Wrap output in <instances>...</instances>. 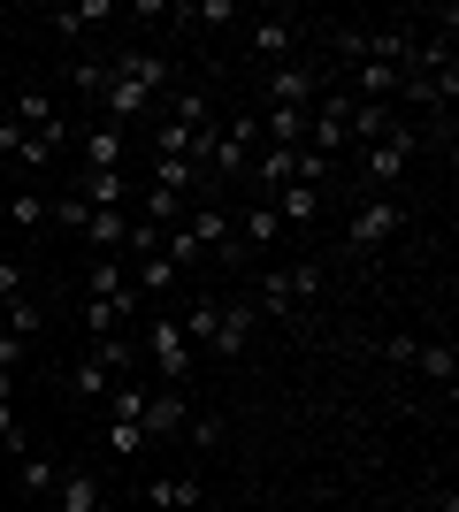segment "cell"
<instances>
[{
    "label": "cell",
    "mask_w": 459,
    "mask_h": 512,
    "mask_svg": "<svg viewBox=\"0 0 459 512\" xmlns=\"http://www.w3.org/2000/svg\"><path fill=\"white\" fill-rule=\"evenodd\" d=\"M161 85H169V62H161V54H123V62L108 69V92H100V123L131 130Z\"/></svg>",
    "instance_id": "6da1fadb"
},
{
    "label": "cell",
    "mask_w": 459,
    "mask_h": 512,
    "mask_svg": "<svg viewBox=\"0 0 459 512\" xmlns=\"http://www.w3.org/2000/svg\"><path fill=\"white\" fill-rule=\"evenodd\" d=\"M138 329H146V360H153V375H161V390H184L192 383V337H184V321L153 314V321H138Z\"/></svg>",
    "instance_id": "7a4b0ae2"
},
{
    "label": "cell",
    "mask_w": 459,
    "mask_h": 512,
    "mask_svg": "<svg viewBox=\"0 0 459 512\" xmlns=\"http://www.w3.org/2000/svg\"><path fill=\"white\" fill-rule=\"evenodd\" d=\"M314 291H322V268H314V260H306V268H261V306H268V314H284V321L299 314Z\"/></svg>",
    "instance_id": "3957f363"
},
{
    "label": "cell",
    "mask_w": 459,
    "mask_h": 512,
    "mask_svg": "<svg viewBox=\"0 0 459 512\" xmlns=\"http://www.w3.org/2000/svg\"><path fill=\"white\" fill-rule=\"evenodd\" d=\"M314 100H322V62L291 54V62L268 69V107H314Z\"/></svg>",
    "instance_id": "277c9868"
},
{
    "label": "cell",
    "mask_w": 459,
    "mask_h": 512,
    "mask_svg": "<svg viewBox=\"0 0 459 512\" xmlns=\"http://www.w3.org/2000/svg\"><path fill=\"white\" fill-rule=\"evenodd\" d=\"M398 230H406V207L383 192V199H368V207L345 222V245H352V253H375V245H383V237H398Z\"/></svg>",
    "instance_id": "5b68a950"
},
{
    "label": "cell",
    "mask_w": 459,
    "mask_h": 512,
    "mask_svg": "<svg viewBox=\"0 0 459 512\" xmlns=\"http://www.w3.org/2000/svg\"><path fill=\"white\" fill-rule=\"evenodd\" d=\"M414 146H421L414 123H391V130L368 146V184H383V192H391L398 176H406V161H414Z\"/></svg>",
    "instance_id": "8992f818"
},
{
    "label": "cell",
    "mask_w": 459,
    "mask_h": 512,
    "mask_svg": "<svg viewBox=\"0 0 459 512\" xmlns=\"http://www.w3.org/2000/svg\"><path fill=\"white\" fill-rule=\"evenodd\" d=\"M253 329H261V306L253 299H230L215 314V337H207V352H215V360H238L245 344H253Z\"/></svg>",
    "instance_id": "52a82bcc"
},
{
    "label": "cell",
    "mask_w": 459,
    "mask_h": 512,
    "mask_svg": "<svg viewBox=\"0 0 459 512\" xmlns=\"http://www.w3.org/2000/svg\"><path fill=\"white\" fill-rule=\"evenodd\" d=\"M184 421H192V398H184V390H146V413H138L146 436H184Z\"/></svg>",
    "instance_id": "ba28073f"
},
{
    "label": "cell",
    "mask_w": 459,
    "mask_h": 512,
    "mask_svg": "<svg viewBox=\"0 0 459 512\" xmlns=\"http://www.w3.org/2000/svg\"><path fill=\"white\" fill-rule=\"evenodd\" d=\"M123 321H138V283L108 291V299H85V329H92V337H115Z\"/></svg>",
    "instance_id": "9c48e42d"
},
{
    "label": "cell",
    "mask_w": 459,
    "mask_h": 512,
    "mask_svg": "<svg viewBox=\"0 0 459 512\" xmlns=\"http://www.w3.org/2000/svg\"><path fill=\"white\" fill-rule=\"evenodd\" d=\"M299 39H306L299 16H261V23H253V46H261L268 62H291V54H299Z\"/></svg>",
    "instance_id": "30bf717a"
},
{
    "label": "cell",
    "mask_w": 459,
    "mask_h": 512,
    "mask_svg": "<svg viewBox=\"0 0 459 512\" xmlns=\"http://www.w3.org/2000/svg\"><path fill=\"white\" fill-rule=\"evenodd\" d=\"M77 199H85V207H123V199H131V176L123 169H77Z\"/></svg>",
    "instance_id": "8fae6325"
},
{
    "label": "cell",
    "mask_w": 459,
    "mask_h": 512,
    "mask_svg": "<svg viewBox=\"0 0 459 512\" xmlns=\"http://www.w3.org/2000/svg\"><path fill=\"white\" fill-rule=\"evenodd\" d=\"M268 207H276V222H284V230H306V222L322 214V192H314V184H284Z\"/></svg>",
    "instance_id": "7c38bea8"
},
{
    "label": "cell",
    "mask_w": 459,
    "mask_h": 512,
    "mask_svg": "<svg viewBox=\"0 0 459 512\" xmlns=\"http://www.w3.org/2000/svg\"><path fill=\"white\" fill-rule=\"evenodd\" d=\"M123 237H131V214H123V207H92V222H85V245H92V253L108 260Z\"/></svg>",
    "instance_id": "4fadbf2b"
},
{
    "label": "cell",
    "mask_w": 459,
    "mask_h": 512,
    "mask_svg": "<svg viewBox=\"0 0 459 512\" xmlns=\"http://www.w3.org/2000/svg\"><path fill=\"white\" fill-rule=\"evenodd\" d=\"M276 237H284L276 207H268V199H253V207L238 214V245H245V253H261V245H276Z\"/></svg>",
    "instance_id": "5bb4252c"
},
{
    "label": "cell",
    "mask_w": 459,
    "mask_h": 512,
    "mask_svg": "<svg viewBox=\"0 0 459 512\" xmlns=\"http://www.w3.org/2000/svg\"><path fill=\"white\" fill-rule=\"evenodd\" d=\"M146 505L153 512H192L199 505V474H161V482L146 490Z\"/></svg>",
    "instance_id": "9a60e30c"
},
{
    "label": "cell",
    "mask_w": 459,
    "mask_h": 512,
    "mask_svg": "<svg viewBox=\"0 0 459 512\" xmlns=\"http://www.w3.org/2000/svg\"><path fill=\"white\" fill-rule=\"evenodd\" d=\"M123 153H131V138H123L115 123L85 130V169H123Z\"/></svg>",
    "instance_id": "2e32d148"
},
{
    "label": "cell",
    "mask_w": 459,
    "mask_h": 512,
    "mask_svg": "<svg viewBox=\"0 0 459 512\" xmlns=\"http://www.w3.org/2000/svg\"><path fill=\"white\" fill-rule=\"evenodd\" d=\"M199 169L184 161V153H153V192H176V199H192Z\"/></svg>",
    "instance_id": "e0dca14e"
},
{
    "label": "cell",
    "mask_w": 459,
    "mask_h": 512,
    "mask_svg": "<svg viewBox=\"0 0 459 512\" xmlns=\"http://www.w3.org/2000/svg\"><path fill=\"white\" fill-rule=\"evenodd\" d=\"M306 115H314V107H268L261 115L268 146H306Z\"/></svg>",
    "instance_id": "ac0fdd59"
},
{
    "label": "cell",
    "mask_w": 459,
    "mask_h": 512,
    "mask_svg": "<svg viewBox=\"0 0 459 512\" xmlns=\"http://www.w3.org/2000/svg\"><path fill=\"white\" fill-rule=\"evenodd\" d=\"M176 276H184V268H176V260L169 253H146V260H138V299H161V291H176Z\"/></svg>",
    "instance_id": "d6986e66"
},
{
    "label": "cell",
    "mask_w": 459,
    "mask_h": 512,
    "mask_svg": "<svg viewBox=\"0 0 459 512\" xmlns=\"http://www.w3.org/2000/svg\"><path fill=\"white\" fill-rule=\"evenodd\" d=\"M115 16V0H85V8H54V31H69V39H77V31H92V23H108Z\"/></svg>",
    "instance_id": "ffe728a7"
},
{
    "label": "cell",
    "mask_w": 459,
    "mask_h": 512,
    "mask_svg": "<svg viewBox=\"0 0 459 512\" xmlns=\"http://www.w3.org/2000/svg\"><path fill=\"white\" fill-rule=\"evenodd\" d=\"M92 360H100V367H108V375H115V383H123V375H131V367H138V344L123 337V329H115V337H100V352H92Z\"/></svg>",
    "instance_id": "44dd1931"
},
{
    "label": "cell",
    "mask_w": 459,
    "mask_h": 512,
    "mask_svg": "<svg viewBox=\"0 0 459 512\" xmlns=\"http://www.w3.org/2000/svg\"><path fill=\"white\" fill-rule=\"evenodd\" d=\"M62 512H100V474H62Z\"/></svg>",
    "instance_id": "7402d4cb"
},
{
    "label": "cell",
    "mask_w": 459,
    "mask_h": 512,
    "mask_svg": "<svg viewBox=\"0 0 459 512\" xmlns=\"http://www.w3.org/2000/svg\"><path fill=\"white\" fill-rule=\"evenodd\" d=\"M23 490L31 497H46V490H62V467L46 459V451H23Z\"/></svg>",
    "instance_id": "603a6c76"
},
{
    "label": "cell",
    "mask_w": 459,
    "mask_h": 512,
    "mask_svg": "<svg viewBox=\"0 0 459 512\" xmlns=\"http://www.w3.org/2000/svg\"><path fill=\"white\" fill-rule=\"evenodd\" d=\"M414 360H421V375H429V383L452 390V375H459V352H452V344H421Z\"/></svg>",
    "instance_id": "cb8c5ba5"
},
{
    "label": "cell",
    "mask_w": 459,
    "mask_h": 512,
    "mask_svg": "<svg viewBox=\"0 0 459 512\" xmlns=\"http://www.w3.org/2000/svg\"><path fill=\"white\" fill-rule=\"evenodd\" d=\"M69 390H77V398H108L115 375H108L100 360H77V367H69Z\"/></svg>",
    "instance_id": "d4e9b609"
},
{
    "label": "cell",
    "mask_w": 459,
    "mask_h": 512,
    "mask_svg": "<svg viewBox=\"0 0 459 512\" xmlns=\"http://www.w3.org/2000/svg\"><path fill=\"white\" fill-rule=\"evenodd\" d=\"M123 283H131V276H123V260H92V268H85V299H108V291H123Z\"/></svg>",
    "instance_id": "484cf974"
},
{
    "label": "cell",
    "mask_w": 459,
    "mask_h": 512,
    "mask_svg": "<svg viewBox=\"0 0 459 512\" xmlns=\"http://www.w3.org/2000/svg\"><path fill=\"white\" fill-rule=\"evenodd\" d=\"M169 123L207 130V123H215V115H207V92H176V100H169Z\"/></svg>",
    "instance_id": "4316f807"
},
{
    "label": "cell",
    "mask_w": 459,
    "mask_h": 512,
    "mask_svg": "<svg viewBox=\"0 0 459 512\" xmlns=\"http://www.w3.org/2000/svg\"><path fill=\"white\" fill-rule=\"evenodd\" d=\"M8 222H16V230H46V199L39 192H8Z\"/></svg>",
    "instance_id": "83f0119b"
},
{
    "label": "cell",
    "mask_w": 459,
    "mask_h": 512,
    "mask_svg": "<svg viewBox=\"0 0 459 512\" xmlns=\"http://www.w3.org/2000/svg\"><path fill=\"white\" fill-rule=\"evenodd\" d=\"M138 444H146V428H138V421H108V451H115V459H131Z\"/></svg>",
    "instance_id": "f1b7e54d"
},
{
    "label": "cell",
    "mask_w": 459,
    "mask_h": 512,
    "mask_svg": "<svg viewBox=\"0 0 459 512\" xmlns=\"http://www.w3.org/2000/svg\"><path fill=\"white\" fill-rule=\"evenodd\" d=\"M69 85L85 92V100H100V92H108V69H100V62H77V69H69Z\"/></svg>",
    "instance_id": "f546056e"
},
{
    "label": "cell",
    "mask_w": 459,
    "mask_h": 512,
    "mask_svg": "<svg viewBox=\"0 0 459 512\" xmlns=\"http://www.w3.org/2000/svg\"><path fill=\"white\" fill-rule=\"evenodd\" d=\"M184 436H192L199 451H215V444H222V421H215V413H192V421H184Z\"/></svg>",
    "instance_id": "4dcf8cb0"
},
{
    "label": "cell",
    "mask_w": 459,
    "mask_h": 512,
    "mask_svg": "<svg viewBox=\"0 0 459 512\" xmlns=\"http://www.w3.org/2000/svg\"><path fill=\"white\" fill-rule=\"evenodd\" d=\"M184 16H192V23H230V16H238V0H199V8H184Z\"/></svg>",
    "instance_id": "1f68e13d"
},
{
    "label": "cell",
    "mask_w": 459,
    "mask_h": 512,
    "mask_svg": "<svg viewBox=\"0 0 459 512\" xmlns=\"http://www.w3.org/2000/svg\"><path fill=\"white\" fill-rule=\"evenodd\" d=\"M0 306H23V268L16 260H0Z\"/></svg>",
    "instance_id": "d6a6232c"
},
{
    "label": "cell",
    "mask_w": 459,
    "mask_h": 512,
    "mask_svg": "<svg viewBox=\"0 0 459 512\" xmlns=\"http://www.w3.org/2000/svg\"><path fill=\"white\" fill-rule=\"evenodd\" d=\"M8 329H16V337H31V329H39V306H31V299L8 306Z\"/></svg>",
    "instance_id": "836d02e7"
},
{
    "label": "cell",
    "mask_w": 459,
    "mask_h": 512,
    "mask_svg": "<svg viewBox=\"0 0 459 512\" xmlns=\"http://www.w3.org/2000/svg\"><path fill=\"white\" fill-rule=\"evenodd\" d=\"M414 352H421L414 337H383V360H391V367H406V360H414Z\"/></svg>",
    "instance_id": "e575fe53"
},
{
    "label": "cell",
    "mask_w": 459,
    "mask_h": 512,
    "mask_svg": "<svg viewBox=\"0 0 459 512\" xmlns=\"http://www.w3.org/2000/svg\"><path fill=\"white\" fill-rule=\"evenodd\" d=\"M0 230H8V192H0Z\"/></svg>",
    "instance_id": "d590c367"
},
{
    "label": "cell",
    "mask_w": 459,
    "mask_h": 512,
    "mask_svg": "<svg viewBox=\"0 0 459 512\" xmlns=\"http://www.w3.org/2000/svg\"><path fill=\"white\" fill-rule=\"evenodd\" d=\"M0 169H8V146H0Z\"/></svg>",
    "instance_id": "8d00e7d4"
}]
</instances>
